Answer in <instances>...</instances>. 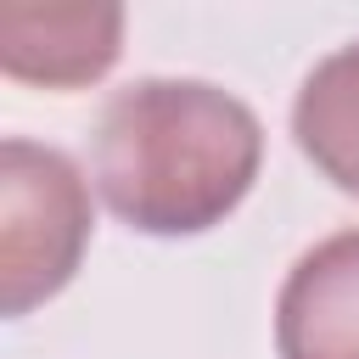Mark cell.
<instances>
[{
	"label": "cell",
	"instance_id": "cell-1",
	"mask_svg": "<svg viewBox=\"0 0 359 359\" xmlns=\"http://www.w3.org/2000/svg\"><path fill=\"white\" fill-rule=\"evenodd\" d=\"M264 168L258 112L208 79H135L107 95L90 135L101 202L140 236L224 224Z\"/></svg>",
	"mask_w": 359,
	"mask_h": 359
},
{
	"label": "cell",
	"instance_id": "cell-2",
	"mask_svg": "<svg viewBox=\"0 0 359 359\" xmlns=\"http://www.w3.org/2000/svg\"><path fill=\"white\" fill-rule=\"evenodd\" d=\"M95 230L90 185L56 146L11 135L0 146V314L50 303L84 264Z\"/></svg>",
	"mask_w": 359,
	"mask_h": 359
},
{
	"label": "cell",
	"instance_id": "cell-3",
	"mask_svg": "<svg viewBox=\"0 0 359 359\" xmlns=\"http://www.w3.org/2000/svg\"><path fill=\"white\" fill-rule=\"evenodd\" d=\"M123 50V6H39L6 0L0 6V67L22 84L45 90H84L112 73Z\"/></svg>",
	"mask_w": 359,
	"mask_h": 359
},
{
	"label": "cell",
	"instance_id": "cell-4",
	"mask_svg": "<svg viewBox=\"0 0 359 359\" xmlns=\"http://www.w3.org/2000/svg\"><path fill=\"white\" fill-rule=\"evenodd\" d=\"M280 359H359V230L297 252L275 292Z\"/></svg>",
	"mask_w": 359,
	"mask_h": 359
},
{
	"label": "cell",
	"instance_id": "cell-5",
	"mask_svg": "<svg viewBox=\"0 0 359 359\" xmlns=\"http://www.w3.org/2000/svg\"><path fill=\"white\" fill-rule=\"evenodd\" d=\"M297 151L348 196H359V39L320 56L292 95Z\"/></svg>",
	"mask_w": 359,
	"mask_h": 359
}]
</instances>
